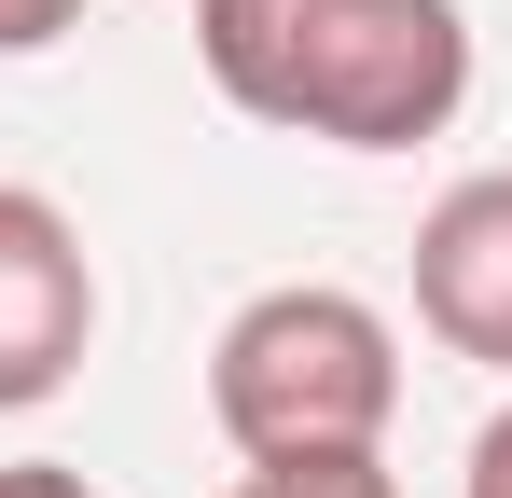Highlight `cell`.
<instances>
[{
	"mask_svg": "<svg viewBox=\"0 0 512 498\" xmlns=\"http://www.w3.org/2000/svg\"><path fill=\"white\" fill-rule=\"evenodd\" d=\"M457 498H512V402L471 429V485H457Z\"/></svg>",
	"mask_w": 512,
	"mask_h": 498,
	"instance_id": "obj_7",
	"label": "cell"
},
{
	"mask_svg": "<svg viewBox=\"0 0 512 498\" xmlns=\"http://www.w3.org/2000/svg\"><path fill=\"white\" fill-rule=\"evenodd\" d=\"M84 346H97V263L70 236V208L0 180V415L56 402L84 374Z\"/></svg>",
	"mask_w": 512,
	"mask_h": 498,
	"instance_id": "obj_3",
	"label": "cell"
},
{
	"mask_svg": "<svg viewBox=\"0 0 512 498\" xmlns=\"http://www.w3.org/2000/svg\"><path fill=\"white\" fill-rule=\"evenodd\" d=\"M222 498H402V485H388V457L360 443V457H250Z\"/></svg>",
	"mask_w": 512,
	"mask_h": 498,
	"instance_id": "obj_5",
	"label": "cell"
},
{
	"mask_svg": "<svg viewBox=\"0 0 512 498\" xmlns=\"http://www.w3.org/2000/svg\"><path fill=\"white\" fill-rule=\"evenodd\" d=\"M208 83L333 153H416L471 97V14L457 0H194Z\"/></svg>",
	"mask_w": 512,
	"mask_h": 498,
	"instance_id": "obj_1",
	"label": "cell"
},
{
	"mask_svg": "<svg viewBox=\"0 0 512 498\" xmlns=\"http://www.w3.org/2000/svg\"><path fill=\"white\" fill-rule=\"evenodd\" d=\"M208 415H222L236 457H360L402 415V332L360 291H319V277L250 291L208 346Z\"/></svg>",
	"mask_w": 512,
	"mask_h": 498,
	"instance_id": "obj_2",
	"label": "cell"
},
{
	"mask_svg": "<svg viewBox=\"0 0 512 498\" xmlns=\"http://www.w3.org/2000/svg\"><path fill=\"white\" fill-rule=\"evenodd\" d=\"M416 319L443 332L457 360L512 374V166L457 180V194L416 222Z\"/></svg>",
	"mask_w": 512,
	"mask_h": 498,
	"instance_id": "obj_4",
	"label": "cell"
},
{
	"mask_svg": "<svg viewBox=\"0 0 512 498\" xmlns=\"http://www.w3.org/2000/svg\"><path fill=\"white\" fill-rule=\"evenodd\" d=\"M70 14H84V0H0V56H42V42H70Z\"/></svg>",
	"mask_w": 512,
	"mask_h": 498,
	"instance_id": "obj_6",
	"label": "cell"
},
{
	"mask_svg": "<svg viewBox=\"0 0 512 498\" xmlns=\"http://www.w3.org/2000/svg\"><path fill=\"white\" fill-rule=\"evenodd\" d=\"M0 498H97V485L70 471V457H14V471H0Z\"/></svg>",
	"mask_w": 512,
	"mask_h": 498,
	"instance_id": "obj_8",
	"label": "cell"
}]
</instances>
